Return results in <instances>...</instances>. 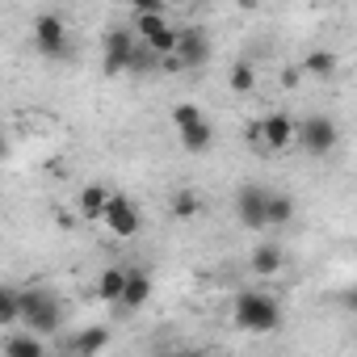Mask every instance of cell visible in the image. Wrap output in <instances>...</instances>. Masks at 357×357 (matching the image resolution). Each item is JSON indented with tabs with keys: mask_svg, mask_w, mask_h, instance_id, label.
<instances>
[{
	"mask_svg": "<svg viewBox=\"0 0 357 357\" xmlns=\"http://www.w3.org/2000/svg\"><path fill=\"white\" fill-rule=\"evenodd\" d=\"M231 319H236L240 332H252V336L278 332L282 328V303L273 294H265V290H240L236 307H231Z\"/></svg>",
	"mask_w": 357,
	"mask_h": 357,
	"instance_id": "obj_1",
	"label": "cell"
},
{
	"mask_svg": "<svg viewBox=\"0 0 357 357\" xmlns=\"http://www.w3.org/2000/svg\"><path fill=\"white\" fill-rule=\"evenodd\" d=\"M168 122L176 130V139H181V147L190 155H206L211 143H215V126L206 122V114L194 105V101H181V105H172L168 109Z\"/></svg>",
	"mask_w": 357,
	"mask_h": 357,
	"instance_id": "obj_2",
	"label": "cell"
},
{
	"mask_svg": "<svg viewBox=\"0 0 357 357\" xmlns=\"http://www.w3.org/2000/svg\"><path fill=\"white\" fill-rule=\"evenodd\" d=\"M59 324H63V303L51 290H43V286L22 290V328H34L43 336H55Z\"/></svg>",
	"mask_w": 357,
	"mask_h": 357,
	"instance_id": "obj_3",
	"label": "cell"
},
{
	"mask_svg": "<svg viewBox=\"0 0 357 357\" xmlns=\"http://www.w3.org/2000/svg\"><path fill=\"white\" fill-rule=\"evenodd\" d=\"M298 143V122L286 114V109H269L261 122H257V147L265 155H282Z\"/></svg>",
	"mask_w": 357,
	"mask_h": 357,
	"instance_id": "obj_4",
	"label": "cell"
},
{
	"mask_svg": "<svg viewBox=\"0 0 357 357\" xmlns=\"http://www.w3.org/2000/svg\"><path fill=\"white\" fill-rule=\"evenodd\" d=\"M34 51L43 59H68L72 55V38H68V22L59 13H38L34 17Z\"/></svg>",
	"mask_w": 357,
	"mask_h": 357,
	"instance_id": "obj_5",
	"label": "cell"
},
{
	"mask_svg": "<svg viewBox=\"0 0 357 357\" xmlns=\"http://www.w3.org/2000/svg\"><path fill=\"white\" fill-rule=\"evenodd\" d=\"M139 47H143V38L135 34V26L126 30V26H118V30H109L105 34V47H101V59H105V72H135V63H139Z\"/></svg>",
	"mask_w": 357,
	"mask_h": 357,
	"instance_id": "obj_6",
	"label": "cell"
},
{
	"mask_svg": "<svg viewBox=\"0 0 357 357\" xmlns=\"http://www.w3.org/2000/svg\"><path fill=\"white\" fill-rule=\"evenodd\" d=\"M336 143H340V130L328 114H307L298 122V147L307 155H328V151H336Z\"/></svg>",
	"mask_w": 357,
	"mask_h": 357,
	"instance_id": "obj_7",
	"label": "cell"
},
{
	"mask_svg": "<svg viewBox=\"0 0 357 357\" xmlns=\"http://www.w3.org/2000/svg\"><path fill=\"white\" fill-rule=\"evenodd\" d=\"M101 227H105L114 240H135V236L143 231V211H139V202H130L126 194H114V202H109L105 215H101Z\"/></svg>",
	"mask_w": 357,
	"mask_h": 357,
	"instance_id": "obj_8",
	"label": "cell"
},
{
	"mask_svg": "<svg viewBox=\"0 0 357 357\" xmlns=\"http://www.w3.org/2000/svg\"><path fill=\"white\" fill-rule=\"evenodd\" d=\"M211 59V34L202 30V26H185L181 30V43H176V55L172 59H164V68H202Z\"/></svg>",
	"mask_w": 357,
	"mask_h": 357,
	"instance_id": "obj_9",
	"label": "cell"
},
{
	"mask_svg": "<svg viewBox=\"0 0 357 357\" xmlns=\"http://www.w3.org/2000/svg\"><path fill=\"white\" fill-rule=\"evenodd\" d=\"M265 206H269V190H265V185H244V190L236 194V219H240L248 231H261V227H269V219H265Z\"/></svg>",
	"mask_w": 357,
	"mask_h": 357,
	"instance_id": "obj_10",
	"label": "cell"
},
{
	"mask_svg": "<svg viewBox=\"0 0 357 357\" xmlns=\"http://www.w3.org/2000/svg\"><path fill=\"white\" fill-rule=\"evenodd\" d=\"M114 194H118V190H109V185H101V181H89V185L80 190V215H84L89 223H101V215H105V206L114 202Z\"/></svg>",
	"mask_w": 357,
	"mask_h": 357,
	"instance_id": "obj_11",
	"label": "cell"
},
{
	"mask_svg": "<svg viewBox=\"0 0 357 357\" xmlns=\"http://www.w3.org/2000/svg\"><path fill=\"white\" fill-rule=\"evenodd\" d=\"M248 265H252L257 278H269V282H273V278L286 269V252H282V244H257L252 257H248Z\"/></svg>",
	"mask_w": 357,
	"mask_h": 357,
	"instance_id": "obj_12",
	"label": "cell"
},
{
	"mask_svg": "<svg viewBox=\"0 0 357 357\" xmlns=\"http://www.w3.org/2000/svg\"><path fill=\"white\" fill-rule=\"evenodd\" d=\"M0 353L5 357H47V336L26 328V332H17V336H9L5 344H0Z\"/></svg>",
	"mask_w": 357,
	"mask_h": 357,
	"instance_id": "obj_13",
	"label": "cell"
},
{
	"mask_svg": "<svg viewBox=\"0 0 357 357\" xmlns=\"http://www.w3.org/2000/svg\"><path fill=\"white\" fill-rule=\"evenodd\" d=\"M147 298H151V278L143 269H126V290H122V303L118 307L139 311V307H147Z\"/></svg>",
	"mask_w": 357,
	"mask_h": 357,
	"instance_id": "obj_14",
	"label": "cell"
},
{
	"mask_svg": "<svg viewBox=\"0 0 357 357\" xmlns=\"http://www.w3.org/2000/svg\"><path fill=\"white\" fill-rule=\"evenodd\" d=\"M109 344V332L97 324V328H84V332H76L72 340H68V353H76V357H93V353H101Z\"/></svg>",
	"mask_w": 357,
	"mask_h": 357,
	"instance_id": "obj_15",
	"label": "cell"
},
{
	"mask_svg": "<svg viewBox=\"0 0 357 357\" xmlns=\"http://www.w3.org/2000/svg\"><path fill=\"white\" fill-rule=\"evenodd\" d=\"M122 290H126V269H122V265L101 269V278H97V298H101V303H122Z\"/></svg>",
	"mask_w": 357,
	"mask_h": 357,
	"instance_id": "obj_16",
	"label": "cell"
},
{
	"mask_svg": "<svg viewBox=\"0 0 357 357\" xmlns=\"http://www.w3.org/2000/svg\"><path fill=\"white\" fill-rule=\"evenodd\" d=\"M265 219H269V227H282V223H290V219H294V198H290V194H282V190H269Z\"/></svg>",
	"mask_w": 357,
	"mask_h": 357,
	"instance_id": "obj_17",
	"label": "cell"
},
{
	"mask_svg": "<svg viewBox=\"0 0 357 357\" xmlns=\"http://www.w3.org/2000/svg\"><path fill=\"white\" fill-rule=\"evenodd\" d=\"M303 72H311V76L328 80V76L336 72V55H332V51H324V47H315L311 55H303Z\"/></svg>",
	"mask_w": 357,
	"mask_h": 357,
	"instance_id": "obj_18",
	"label": "cell"
},
{
	"mask_svg": "<svg viewBox=\"0 0 357 357\" xmlns=\"http://www.w3.org/2000/svg\"><path fill=\"white\" fill-rule=\"evenodd\" d=\"M22 324V290H0V328Z\"/></svg>",
	"mask_w": 357,
	"mask_h": 357,
	"instance_id": "obj_19",
	"label": "cell"
},
{
	"mask_svg": "<svg viewBox=\"0 0 357 357\" xmlns=\"http://www.w3.org/2000/svg\"><path fill=\"white\" fill-rule=\"evenodd\" d=\"M130 26H135V34H139V38H151V34H160V30H164V26H172V22H168L164 13H135V22H130Z\"/></svg>",
	"mask_w": 357,
	"mask_h": 357,
	"instance_id": "obj_20",
	"label": "cell"
},
{
	"mask_svg": "<svg viewBox=\"0 0 357 357\" xmlns=\"http://www.w3.org/2000/svg\"><path fill=\"white\" fill-rule=\"evenodd\" d=\"M227 80H231V89H236V93H252V89H257V72H252L248 63H231Z\"/></svg>",
	"mask_w": 357,
	"mask_h": 357,
	"instance_id": "obj_21",
	"label": "cell"
},
{
	"mask_svg": "<svg viewBox=\"0 0 357 357\" xmlns=\"http://www.w3.org/2000/svg\"><path fill=\"white\" fill-rule=\"evenodd\" d=\"M198 211H202V198L190 194V190H181V194L172 198V215H176V219H190V215H198Z\"/></svg>",
	"mask_w": 357,
	"mask_h": 357,
	"instance_id": "obj_22",
	"label": "cell"
},
{
	"mask_svg": "<svg viewBox=\"0 0 357 357\" xmlns=\"http://www.w3.org/2000/svg\"><path fill=\"white\" fill-rule=\"evenodd\" d=\"M130 13H164V0H126Z\"/></svg>",
	"mask_w": 357,
	"mask_h": 357,
	"instance_id": "obj_23",
	"label": "cell"
},
{
	"mask_svg": "<svg viewBox=\"0 0 357 357\" xmlns=\"http://www.w3.org/2000/svg\"><path fill=\"white\" fill-rule=\"evenodd\" d=\"M344 307H349V311H357V290H349V294H344Z\"/></svg>",
	"mask_w": 357,
	"mask_h": 357,
	"instance_id": "obj_24",
	"label": "cell"
},
{
	"mask_svg": "<svg viewBox=\"0 0 357 357\" xmlns=\"http://www.w3.org/2000/svg\"><path fill=\"white\" fill-rule=\"evenodd\" d=\"M236 5H240V9H257V0H236Z\"/></svg>",
	"mask_w": 357,
	"mask_h": 357,
	"instance_id": "obj_25",
	"label": "cell"
}]
</instances>
